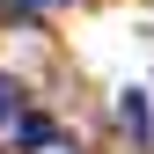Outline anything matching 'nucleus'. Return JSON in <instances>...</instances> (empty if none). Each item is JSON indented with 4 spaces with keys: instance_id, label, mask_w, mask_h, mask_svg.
Here are the masks:
<instances>
[{
    "instance_id": "nucleus-1",
    "label": "nucleus",
    "mask_w": 154,
    "mask_h": 154,
    "mask_svg": "<svg viewBox=\"0 0 154 154\" xmlns=\"http://www.w3.org/2000/svg\"><path fill=\"white\" fill-rule=\"evenodd\" d=\"M118 118H125V132H132L140 147L154 140V110H147V95H140V88H125V95H118Z\"/></svg>"
},
{
    "instance_id": "nucleus-2",
    "label": "nucleus",
    "mask_w": 154,
    "mask_h": 154,
    "mask_svg": "<svg viewBox=\"0 0 154 154\" xmlns=\"http://www.w3.org/2000/svg\"><path fill=\"white\" fill-rule=\"evenodd\" d=\"M15 140H22V147H51V118H22Z\"/></svg>"
},
{
    "instance_id": "nucleus-3",
    "label": "nucleus",
    "mask_w": 154,
    "mask_h": 154,
    "mask_svg": "<svg viewBox=\"0 0 154 154\" xmlns=\"http://www.w3.org/2000/svg\"><path fill=\"white\" fill-rule=\"evenodd\" d=\"M8 110H15V81H0V125H8Z\"/></svg>"
},
{
    "instance_id": "nucleus-4",
    "label": "nucleus",
    "mask_w": 154,
    "mask_h": 154,
    "mask_svg": "<svg viewBox=\"0 0 154 154\" xmlns=\"http://www.w3.org/2000/svg\"><path fill=\"white\" fill-rule=\"evenodd\" d=\"M15 8H22V15H37V8H59V0H15Z\"/></svg>"
}]
</instances>
